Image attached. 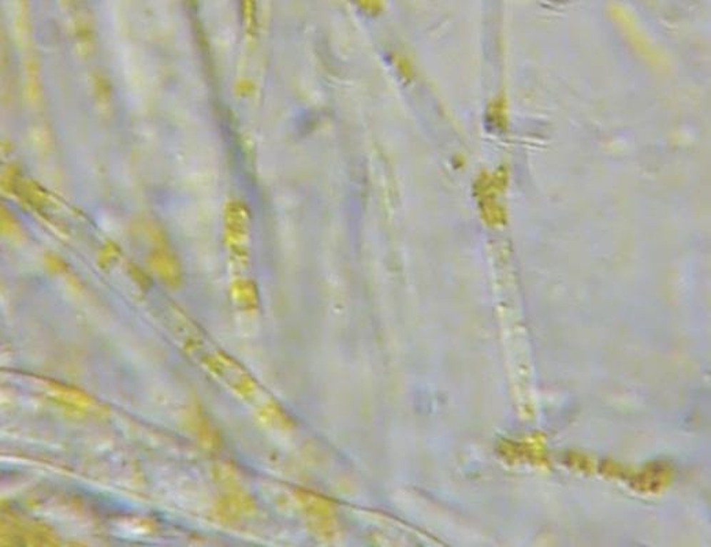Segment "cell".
<instances>
[{
    "label": "cell",
    "mask_w": 711,
    "mask_h": 547,
    "mask_svg": "<svg viewBox=\"0 0 711 547\" xmlns=\"http://www.w3.org/2000/svg\"><path fill=\"white\" fill-rule=\"evenodd\" d=\"M151 266L153 271L168 285H177L179 282L181 271L178 267L177 260L167 251L158 249L156 252H153V255L151 256Z\"/></svg>",
    "instance_id": "6da1fadb"
},
{
    "label": "cell",
    "mask_w": 711,
    "mask_h": 547,
    "mask_svg": "<svg viewBox=\"0 0 711 547\" xmlns=\"http://www.w3.org/2000/svg\"><path fill=\"white\" fill-rule=\"evenodd\" d=\"M51 393L58 397L62 403H71V406L74 408H80V409H88L92 406V401L84 396L81 393H77L74 391L73 388L70 387L59 386V385H55L52 387Z\"/></svg>",
    "instance_id": "7a4b0ae2"
}]
</instances>
